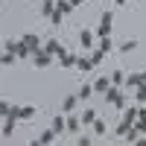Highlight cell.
<instances>
[{
    "instance_id": "6da1fadb",
    "label": "cell",
    "mask_w": 146,
    "mask_h": 146,
    "mask_svg": "<svg viewBox=\"0 0 146 146\" xmlns=\"http://www.w3.org/2000/svg\"><path fill=\"white\" fill-rule=\"evenodd\" d=\"M21 41H23V44H27V47H29V50H32V56L44 50V47H41V38H38V35H35V32H32V35H23V38H21Z\"/></svg>"
},
{
    "instance_id": "7a4b0ae2",
    "label": "cell",
    "mask_w": 146,
    "mask_h": 146,
    "mask_svg": "<svg viewBox=\"0 0 146 146\" xmlns=\"http://www.w3.org/2000/svg\"><path fill=\"white\" fill-rule=\"evenodd\" d=\"M50 62H53V53H47V50H41V53L32 56V64H35V67H47Z\"/></svg>"
},
{
    "instance_id": "3957f363",
    "label": "cell",
    "mask_w": 146,
    "mask_h": 146,
    "mask_svg": "<svg viewBox=\"0 0 146 146\" xmlns=\"http://www.w3.org/2000/svg\"><path fill=\"white\" fill-rule=\"evenodd\" d=\"M44 50H47V53H53L56 58H62V56H67V53H64V47L58 44L56 38H53V41H47V44H44Z\"/></svg>"
},
{
    "instance_id": "277c9868",
    "label": "cell",
    "mask_w": 146,
    "mask_h": 146,
    "mask_svg": "<svg viewBox=\"0 0 146 146\" xmlns=\"http://www.w3.org/2000/svg\"><path fill=\"white\" fill-rule=\"evenodd\" d=\"M111 21H114V15H111V12H102V21H100V35H108V32H111Z\"/></svg>"
},
{
    "instance_id": "5b68a950",
    "label": "cell",
    "mask_w": 146,
    "mask_h": 146,
    "mask_svg": "<svg viewBox=\"0 0 146 146\" xmlns=\"http://www.w3.org/2000/svg\"><path fill=\"white\" fill-rule=\"evenodd\" d=\"M76 102H79V94H70V96H64V102H62V111H64V114H70L73 108H76Z\"/></svg>"
},
{
    "instance_id": "8992f818",
    "label": "cell",
    "mask_w": 146,
    "mask_h": 146,
    "mask_svg": "<svg viewBox=\"0 0 146 146\" xmlns=\"http://www.w3.org/2000/svg\"><path fill=\"white\" fill-rule=\"evenodd\" d=\"M108 88H111V76H100L94 82V91H100V94H105Z\"/></svg>"
},
{
    "instance_id": "52a82bcc",
    "label": "cell",
    "mask_w": 146,
    "mask_h": 146,
    "mask_svg": "<svg viewBox=\"0 0 146 146\" xmlns=\"http://www.w3.org/2000/svg\"><path fill=\"white\" fill-rule=\"evenodd\" d=\"M53 129H56V135H62V131H67V120L62 114H56L53 117Z\"/></svg>"
},
{
    "instance_id": "ba28073f",
    "label": "cell",
    "mask_w": 146,
    "mask_h": 146,
    "mask_svg": "<svg viewBox=\"0 0 146 146\" xmlns=\"http://www.w3.org/2000/svg\"><path fill=\"white\" fill-rule=\"evenodd\" d=\"M53 140H56V129L50 126L47 131H41V135H38V140H35V143H53Z\"/></svg>"
},
{
    "instance_id": "9c48e42d",
    "label": "cell",
    "mask_w": 146,
    "mask_h": 146,
    "mask_svg": "<svg viewBox=\"0 0 146 146\" xmlns=\"http://www.w3.org/2000/svg\"><path fill=\"white\" fill-rule=\"evenodd\" d=\"M126 85H129V88H140V85H143V76H140V73H129V76H126Z\"/></svg>"
},
{
    "instance_id": "30bf717a",
    "label": "cell",
    "mask_w": 146,
    "mask_h": 146,
    "mask_svg": "<svg viewBox=\"0 0 146 146\" xmlns=\"http://www.w3.org/2000/svg\"><path fill=\"white\" fill-rule=\"evenodd\" d=\"M79 120H82L85 126H94V120H96V111H94V108H85V111H82V117H79Z\"/></svg>"
},
{
    "instance_id": "8fae6325",
    "label": "cell",
    "mask_w": 146,
    "mask_h": 146,
    "mask_svg": "<svg viewBox=\"0 0 146 146\" xmlns=\"http://www.w3.org/2000/svg\"><path fill=\"white\" fill-rule=\"evenodd\" d=\"M79 44H82V47H94V32L82 29V32H79Z\"/></svg>"
},
{
    "instance_id": "7c38bea8",
    "label": "cell",
    "mask_w": 146,
    "mask_h": 146,
    "mask_svg": "<svg viewBox=\"0 0 146 146\" xmlns=\"http://www.w3.org/2000/svg\"><path fill=\"white\" fill-rule=\"evenodd\" d=\"M53 12H56V3H53V0H44V3H41V15H44V18H50Z\"/></svg>"
},
{
    "instance_id": "4fadbf2b",
    "label": "cell",
    "mask_w": 146,
    "mask_h": 146,
    "mask_svg": "<svg viewBox=\"0 0 146 146\" xmlns=\"http://www.w3.org/2000/svg\"><path fill=\"white\" fill-rule=\"evenodd\" d=\"M137 117H140V108H126V117H123V120H126V123L131 126V123H135Z\"/></svg>"
},
{
    "instance_id": "5bb4252c",
    "label": "cell",
    "mask_w": 146,
    "mask_h": 146,
    "mask_svg": "<svg viewBox=\"0 0 146 146\" xmlns=\"http://www.w3.org/2000/svg\"><path fill=\"white\" fill-rule=\"evenodd\" d=\"M76 58H79V56H70V53H67V56L58 58V67H73V64H76Z\"/></svg>"
},
{
    "instance_id": "9a60e30c",
    "label": "cell",
    "mask_w": 146,
    "mask_h": 146,
    "mask_svg": "<svg viewBox=\"0 0 146 146\" xmlns=\"http://www.w3.org/2000/svg\"><path fill=\"white\" fill-rule=\"evenodd\" d=\"M111 47H114V41L108 38V35H100V50H102V53H108Z\"/></svg>"
},
{
    "instance_id": "2e32d148",
    "label": "cell",
    "mask_w": 146,
    "mask_h": 146,
    "mask_svg": "<svg viewBox=\"0 0 146 146\" xmlns=\"http://www.w3.org/2000/svg\"><path fill=\"white\" fill-rule=\"evenodd\" d=\"M35 117V105H23L21 108V120H32Z\"/></svg>"
},
{
    "instance_id": "e0dca14e",
    "label": "cell",
    "mask_w": 146,
    "mask_h": 146,
    "mask_svg": "<svg viewBox=\"0 0 146 146\" xmlns=\"http://www.w3.org/2000/svg\"><path fill=\"white\" fill-rule=\"evenodd\" d=\"M12 131H15V120L6 117V123H3V137H12Z\"/></svg>"
},
{
    "instance_id": "ac0fdd59",
    "label": "cell",
    "mask_w": 146,
    "mask_h": 146,
    "mask_svg": "<svg viewBox=\"0 0 146 146\" xmlns=\"http://www.w3.org/2000/svg\"><path fill=\"white\" fill-rule=\"evenodd\" d=\"M15 58H18V53L6 50V53H3V67H12V64H15Z\"/></svg>"
},
{
    "instance_id": "d6986e66",
    "label": "cell",
    "mask_w": 146,
    "mask_h": 146,
    "mask_svg": "<svg viewBox=\"0 0 146 146\" xmlns=\"http://www.w3.org/2000/svg\"><path fill=\"white\" fill-rule=\"evenodd\" d=\"M79 123H82V120H76V117H67V131H70V135H76V131H79Z\"/></svg>"
},
{
    "instance_id": "ffe728a7",
    "label": "cell",
    "mask_w": 146,
    "mask_h": 146,
    "mask_svg": "<svg viewBox=\"0 0 146 146\" xmlns=\"http://www.w3.org/2000/svg\"><path fill=\"white\" fill-rule=\"evenodd\" d=\"M76 94H79V100H88V96L94 94V85H82V88H79Z\"/></svg>"
},
{
    "instance_id": "44dd1931",
    "label": "cell",
    "mask_w": 146,
    "mask_h": 146,
    "mask_svg": "<svg viewBox=\"0 0 146 146\" xmlns=\"http://www.w3.org/2000/svg\"><path fill=\"white\" fill-rule=\"evenodd\" d=\"M123 79H126V73H123V70H114V73H111V85H117V88L123 85Z\"/></svg>"
},
{
    "instance_id": "7402d4cb",
    "label": "cell",
    "mask_w": 146,
    "mask_h": 146,
    "mask_svg": "<svg viewBox=\"0 0 146 146\" xmlns=\"http://www.w3.org/2000/svg\"><path fill=\"white\" fill-rule=\"evenodd\" d=\"M56 9H58V12H64V15H67V12L73 9V3H70V0H56Z\"/></svg>"
},
{
    "instance_id": "603a6c76",
    "label": "cell",
    "mask_w": 146,
    "mask_h": 146,
    "mask_svg": "<svg viewBox=\"0 0 146 146\" xmlns=\"http://www.w3.org/2000/svg\"><path fill=\"white\" fill-rule=\"evenodd\" d=\"M76 64H79V70H85V73L94 70V62H91V58H76Z\"/></svg>"
},
{
    "instance_id": "cb8c5ba5",
    "label": "cell",
    "mask_w": 146,
    "mask_h": 146,
    "mask_svg": "<svg viewBox=\"0 0 146 146\" xmlns=\"http://www.w3.org/2000/svg\"><path fill=\"white\" fill-rule=\"evenodd\" d=\"M137 135H140V131H137V129H129V131H126V135H123V137H126V143H137V140H140Z\"/></svg>"
},
{
    "instance_id": "d4e9b609",
    "label": "cell",
    "mask_w": 146,
    "mask_h": 146,
    "mask_svg": "<svg viewBox=\"0 0 146 146\" xmlns=\"http://www.w3.org/2000/svg\"><path fill=\"white\" fill-rule=\"evenodd\" d=\"M135 96H137V102H143V105H146V82L140 85V88H135Z\"/></svg>"
},
{
    "instance_id": "484cf974",
    "label": "cell",
    "mask_w": 146,
    "mask_h": 146,
    "mask_svg": "<svg viewBox=\"0 0 146 146\" xmlns=\"http://www.w3.org/2000/svg\"><path fill=\"white\" fill-rule=\"evenodd\" d=\"M94 131H96V135H105V120L96 117V120H94Z\"/></svg>"
},
{
    "instance_id": "4316f807",
    "label": "cell",
    "mask_w": 146,
    "mask_h": 146,
    "mask_svg": "<svg viewBox=\"0 0 146 146\" xmlns=\"http://www.w3.org/2000/svg\"><path fill=\"white\" fill-rule=\"evenodd\" d=\"M135 47H137V41H123V44H120V53H131Z\"/></svg>"
},
{
    "instance_id": "83f0119b",
    "label": "cell",
    "mask_w": 146,
    "mask_h": 146,
    "mask_svg": "<svg viewBox=\"0 0 146 146\" xmlns=\"http://www.w3.org/2000/svg\"><path fill=\"white\" fill-rule=\"evenodd\" d=\"M102 58H105V53L100 50V47H96V53L91 56V62H94V67H96V64H102Z\"/></svg>"
},
{
    "instance_id": "f1b7e54d",
    "label": "cell",
    "mask_w": 146,
    "mask_h": 146,
    "mask_svg": "<svg viewBox=\"0 0 146 146\" xmlns=\"http://www.w3.org/2000/svg\"><path fill=\"white\" fill-rule=\"evenodd\" d=\"M62 18H64V12H58V9H56V12H53V15H50V21L56 23V27H58V23H62Z\"/></svg>"
},
{
    "instance_id": "f546056e",
    "label": "cell",
    "mask_w": 146,
    "mask_h": 146,
    "mask_svg": "<svg viewBox=\"0 0 146 146\" xmlns=\"http://www.w3.org/2000/svg\"><path fill=\"white\" fill-rule=\"evenodd\" d=\"M9 117H12V120H21V108H18V105H9Z\"/></svg>"
},
{
    "instance_id": "4dcf8cb0",
    "label": "cell",
    "mask_w": 146,
    "mask_h": 146,
    "mask_svg": "<svg viewBox=\"0 0 146 146\" xmlns=\"http://www.w3.org/2000/svg\"><path fill=\"white\" fill-rule=\"evenodd\" d=\"M0 117H3V120L9 117V105H6V102H0Z\"/></svg>"
},
{
    "instance_id": "1f68e13d",
    "label": "cell",
    "mask_w": 146,
    "mask_h": 146,
    "mask_svg": "<svg viewBox=\"0 0 146 146\" xmlns=\"http://www.w3.org/2000/svg\"><path fill=\"white\" fill-rule=\"evenodd\" d=\"M70 3H73V6H82V3H85V0H70Z\"/></svg>"
},
{
    "instance_id": "d6a6232c",
    "label": "cell",
    "mask_w": 146,
    "mask_h": 146,
    "mask_svg": "<svg viewBox=\"0 0 146 146\" xmlns=\"http://www.w3.org/2000/svg\"><path fill=\"white\" fill-rule=\"evenodd\" d=\"M114 3H117V6H126V0H114Z\"/></svg>"
},
{
    "instance_id": "836d02e7",
    "label": "cell",
    "mask_w": 146,
    "mask_h": 146,
    "mask_svg": "<svg viewBox=\"0 0 146 146\" xmlns=\"http://www.w3.org/2000/svg\"><path fill=\"white\" fill-rule=\"evenodd\" d=\"M140 76H143V82H146V70H143V73H140Z\"/></svg>"
}]
</instances>
